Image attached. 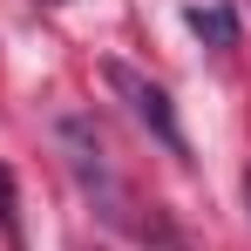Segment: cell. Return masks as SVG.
Here are the masks:
<instances>
[{"instance_id": "obj_1", "label": "cell", "mask_w": 251, "mask_h": 251, "mask_svg": "<svg viewBox=\"0 0 251 251\" xmlns=\"http://www.w3.org/2000/svg\"><path fill=\"white\" fill-rule=\"evenodd\" d=\"M102 82H109V88L129 102V116L150 129V136L163 143L170 156H190V143H183V129H176V109H170V95L150 82V75H136L129 61H102Z\"/></svg>"}, {"instance_id": "obj_2", "label": "cell", "mask_w": 251, "mask_h": 251, "mask_svg": "<svg viewBox=\"0 0 251 251\" xmlns=\"http://www.w3.org/2000/svg\"><path fill=\"white\" fill-rule=\"evenodd\" d=\"M183 27L197 34V41H210V48H238V14L231 7H183Z\"/></svg>"}, {"instance_id": "obj_3", "label": "cell", "mask_w": 251, "mask_h": 251, "mask_svg": "<svg viewBox=\"0 0 251 251\" xmlns=\"http://www.w3.org/2000/svg\"><path fill=\"white\" fill-rule=\"evenodd\" d=\"M0 238H7V251H27V238H21V204H14V170H0Z\"/></svg>"}, {"instance_id": "obj_4", "label": "cell", "mask_w": 251, "mask_h": 251, "mask_svg": "<svg viewBox=\"0 0 251 251\" xmlns=\"http://www.w3.org/2000/svg\"><path fill=\"white\" fill-rule=\"evenodd\" d=\"M245 197H251V176H245Z\"/></svg>"}]
</instances>
